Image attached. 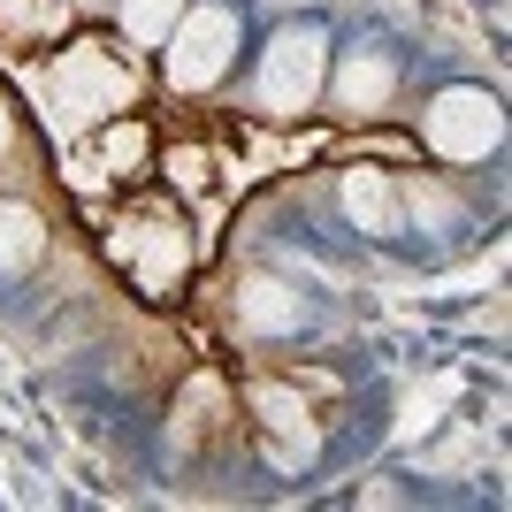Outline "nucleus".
Instances as JSON below:
<instances>
[{
	"label": "nucleus",
	"instance_id": "obj_1",
	"mask_svg": "<svg viewBox=\"0 0 512 512\" xmlns=\"http://www.w3.org/2000/svg\"><path fill=\"white\" fill-rule=\"evenodd\" d=\"M237 39H245V23H237L230 0H192V8L176 16V31L161 39V46H169V54H161L169 85H176V92H207V85H222V69H230Z\"/></svg>",
	"mask_w": 512,
	"mask_h": 512
},
{
	"label": "nucleus",
	"instance_id": "obj_2",
	"mask_svg": "<svg viewBox=\"0 0 512 512\" xmlns=\"http://www.w3.org/2000/svg\"><path fill=\"white\" fill-rule=\"evenodd\" d=\"M329 77V39H321L314 23H283L276 46L260 54V107L268 115H306Z\"/></svg>",
	"mask_w": 512,
	"mask_h": 512
},
{
	"label": "nucleus",
	"instance_id": "obj_3",
	"mask_svg": "<svg viewBox=\"0 0 512 512\" xmlns=\"http://www.w3.org/2000/svg\"><path fill=\"white\" fill-rule=\"evenodd\" d=\"M421 138L444 153V161H482V153H497V146H505L497 92H482V85H451V92H436V100H428Z\"/></svg>",
	"mask_w": 512,
	"mask_h": 512
},
{
	"label": "nucleus",
	"instance_id": "obj_4",
	"mask_svg": "<svg viewBox=\"0 0 512 512\" xmlns=\"http://www.w3.org/2000/svg\"><path fill=\"white\" fill-rule=\"evenodd\" d=\"M54 92H62L69 123H85V115H107V107L123 100V69H107L100 54H69V62L54 69Z\"/></svg>",
	"mask_w": 512,
	"mask_h": 512
},
{
	"label": "nucleus",
	"instance_id": "obj_5",
	"mask_svg": "<svg viewBox=\"0 0 512 512\" xmlns=\"http://www.w3.org/2000/svg\"><path fill=\"white\" fill-rule=\"evenodd\" d=\"M398 92V62L390 54H344L337 62V107L344 115H383Z\"/></svg>",
	"mask_w": 512,
	"mask_h": 512
},
{
	"label": "nucleus",
	"instance_id": "obj_6",
	"mask_svg": "<svg viewBox=\"0 0 512 512\" xmlns=\"http://www.w3.org/2000/svg\"><path fill=\"white\" fill-rule=\"evenodd\" d=\"M344 214H352L367 237H390V230H398V199H390V176H383V169H352V176H344Z\"/></svg>",
	"mask_w": 512,
	"mask_h": 512
},
{
	"label": "nucleus",
	"instance_id": "obj_7",
	"mask_svg": "<svg viewBox=\"0 0 512 512\" xmlns=\"http://www.w3.org/2000/svg\"><path fill=\"white\" fill-rule=\"evenodd\" d=\"M39 253H46V222H39V207L0 199V276H23Z\"/></svg>",
	"mask_w": 512,
	"mask_h": 512
},
{
	"label": "nucleus",
	"instance_id": "obj_8",
	"mask_svg": "<svg viewBox=\"0 0 512 512\" xmlns=\"http://www.w3.org/2000/svg\"><path fill=\"white\" fill-rule=\"evenodd\" d=\"M237 314H245V329H276L283 337V329L306 321V306H299V291H283V283L260 276V283H245V306H237Z\"/></svg>",
	"mask_w": 512,
	"mask_h": 512
},
{
	"label": "nucleus",
	"instance_id": "obj_9",
	"mask_svg": "<svg viewBox=\"0 0 512 512\" xmlns=\"http://www.w3.org/2000/svg\"><path fill=\"white\" fill-rule=\"evenodd\" d=\"M184 8H192V0H123V31L138 46H161L176 31V16H184Z\"/></svg>",
	"mask_w": 512,
	"mask_h": 512
},
{
	"label": "nucleus",
	"instance_id": "obj_10",
	"mask_svg": "<svg viewBox=\"0 0 512 512\" xmlns=\"http://www.w3.org/2000/svg\"><path fill=\"white\" fill-rule=\"evenodd\" d=\"M413 214H421V222H436V230H444V222H451V199H436V192H413Z\"/></svg>",
	"mask_w": 512,
	"mask_h": 512
},
{
	"label": "nucleus",
	"instance_id": "obj_11",
	"mask_svg": "<svg viewBox=\"0 0 512 512\" xmlns=\"http://www.w3.org/2000/svg\"><path fill=\"white\" fill-rule=\"evenodd\" d=\"M0 146H8V107H0Z\"/></svg>",
	"mask_w": 512,
	"mask_h": 512
}]
</instances>
